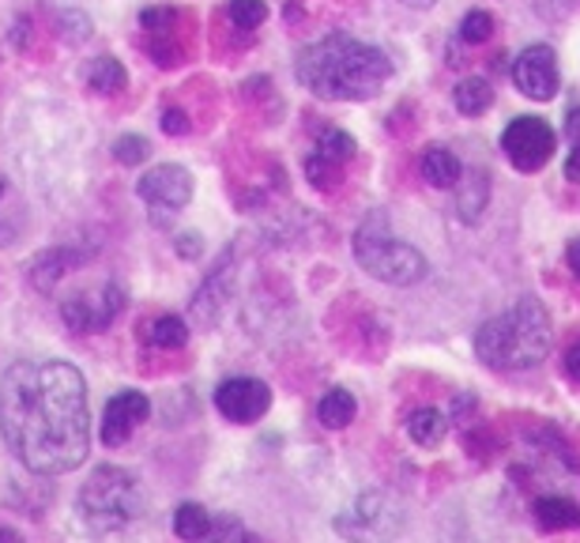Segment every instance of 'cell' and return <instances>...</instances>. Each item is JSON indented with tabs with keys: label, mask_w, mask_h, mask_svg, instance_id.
<instances>
[{
	"label": "cell",
	"mask_w": 580,
	"mask_h": 543,
	"mask_svg": "<svg viewBox=\"0 0 580 543\" xmlns=\"http://www.w3.org/2000/svg\"><path fill=\"white\" fill-rule=\"evenodd\" d=\"M0 435L34 475L76 472L91 453L88 385L61 359H27L0 378Z\"/></svg>",
	"instance_id": "cell-1"
},
{
	"label": "cell",
	"mask_w": 580,
	"mask_h": 543,
	"mask_svg": "<svg viewBox=\"0 0 580 543\" xmlns=\"http://www.w3.org/2000/svg\"><path fill=\"white\" fill-rule=\"evenodd\" d=\"M294 72H298V83L310 88L317 99L366 102L388 83L392 61L385 49L336 31V34H328V38L305 46L302 54H298Z\"/></svg>",
	"instance_id": "cell-2"
},
{
	"label": "cell",
	"mask_w": 580,
	"mask_h": 543,
	"mask_svg": "<svg viewBox=\"0 0 580 543\" xmlns=\"http://www.w3.org/2000/svg\"><path fill=\"white\" fill-rule=\"evenodd\" d=\"M550 317L535 299H520L475 333V355L494 370H532L550 355Z\"/></svg>",
	"instance_id": "cell-3"
},
{
	"label": "cell",
	"mask_w": 580,
	"mask_h": 543,
	"mask_svg": "<svg viewBox=\"0 0 580 543\" xmlns=\"http://www.w3.org/2000/svg\"><path fill=\"white\" fill-rule=\"evenodd\" d=\"M76 509H80L83 524L98 536L106 532H121L140 517L143 509V495L140 483H136L132 472L117 469V464H102L88 475V483L80 487V498H76Z\"/></svg>",
	"instance_id": "cell-4"
},
{
	"label": "cell",
	"mask_w": 580,
	"mask_h": 543,
	"mask_svg": "<svg viewBox=\"0 0 580 543\" xmlns=\"http://www.w3.org/2000/svg\"><path fill=\"white\" fill-rule=\"evenodd\" d=\"M355 257L358 265L370 272L373 279H381V284L388 287H411V284H422L426 272V257L415 245L399 242V238H392L385 231V219H370V223L358 227L355 234Z\"/></svg>",
	"instance_id": "cell-5"
},
{
	"label": "cell",
	"mask_w": 580,
	"mask_h": 543,
	"mask_svg": "<svg viewBox=\"0 0 580 543\" xmlns=\"http://www.w3.org/2000/svg\"><path fill=\"white\" fill-rule=\"evenodd\" d=\"M407 529V506L392 490H366L336 517V532L351 543H392Z\"/></svg>",
	"instance_id": "cell-6"
},
{
	"label": "cell",
	"mask_w": 580,
	"mask_h": 543,
	"mask_svg": "<svg viewBox=\"0 0 580 543\" xmlns=\"http://www.w3.org/2000/svg\"><path fill=\"white\" fill-rule=\"evenodd\" d=\"M554 148H558V132L543 117H513L501 132V151L520 174H535L547 166Z\"/></svg>",
	"instance_id": "cell-7"
},
{
	"label": "cell",
	"mask_w": 580,
	"mask_h": 543,
	"mask_svg": "<svg viewBox=\"0 0 580 543\" xmlns=\"http://www.w3.org/2000/svg\"><path fill=\"white\" fill-rule=\"evenodd\" d=\"M125 310V291L117 284H98L61 302V317L72 333H102Z\"/></svg>",
	"instance_id": "cell-8"
},
{
	"label": "cell",
	"mask_w": 580,
	"mask_h": 543,
	"mask_svg": "<svg viewBox=\"0 0 580 543\" xmlns=\"http://www.w3.org/2000/svg\"><path fill=\"white\" fill-rule=\"evenodd\" d=\"M136 193L148 200L151 211H155V223H162V219L182 211L185 204L193 200V174L177 163H162L136 182Z\"/></svg>",
	"instance_id": "cell-9"
},
{
	"label": "cell",
	"mask_w": 580,
	"mask_h": 543,
	"mask_svg": "<svg viewBox=\"0 0 580 543\" xmlns=\"http://www.w3.org/2000/svg\"><path fill=\"white\" fill-rule=\"evenodd\" d=\"M216 407L230 423H257L271 407V389L257 378H230L216 389Z\"/></svg>",
	"instance_id": "cell-10"
},
{
	"label": "cell",
	"mask_w": 580,
	"mask_h": 543,
	"mask_svg": "<svg viewBox=\"0 0 580 543\" xmlns=\"http://www.w3.org/2000/svg\"><path fill=\"white\" fill-rule=\"evenodd\" d=\"M513 83L520 95L535 102H550L558 91V57L550 46H527L513 61Z\"/></svg>",
	"instance_id": "cell-11"
},
{
	"label": "cell",
	"mask_w": 580,
	"mask_h": 543,
	"mask_svg": "<svg viewBox=\"0 0 580 543\" xmlns=\"http://www.w3.org/2000/svg\"><path fill=\"white\" fill-rule=\"evenodd\" d=\"M151 415V401L143 393H136V389H125V393H117L114 401L106 404V412H102V441H106L109 449L125 446L140 423H148Z\"/></svg>",
	"instance_id": "cell-12"
},
{
	"label": "cell",
	"mask_w": 580,
	"mask_h": 543,
	"mask_svg": "<svg viewBox=\"0 0 580 543\" xmlns=\"http://www.w3.org/2000/svg\"><path fill=\"white\" fill-rule=\"evenodd\" d=\"M532 513H535V524H540L543 532H573V529H580V506L566 495L535 498Z\"/></svg>",
	"instance_id": "cell-13"
},
{
	"label": "cell",
	"mask_w": 580,
	"mask_h": 543,
	"mask_svg": "<svg viewBox=\"0 0 580 543\" xmlns=\"http://www.w3.org/2000/svg\"><path fill=\"white\" fill-rule=\"evenodd\" d=\"M76 265H83V253L80 250H49V253H42V257L31 265V284L38 287L42 294H49Z\"/></svg>",
	"instance_id": "cell-14"
},
{
	"label": "cell",
	"mask_w": 580,
	"mask_h": 543,
	"mask_svg": "<svg viewBox=\"0 0 580 543\" xmlns=\"http://www.w3.org/2000/svg\"><path fill=\"white\" fill-rule=\"evenodd\" d=\"M227 276H230L227 265H223V268H216L208 279H204V287H200V291H196V299H193V313L204 321V325H216V321H219V313H223V305L230 302V287H223V284H227Z\"/></svg>",
	"instance_id": "cell-15"
},
{
	"label": "cell",
	"mask_w": 580,
	"mask_h": 543,
	"mask_svg": "<svg viewBox=\"0 0 580 543\" xmlns=\"http://www.w3.org/2000/svg\"><path fill=\"white\" fill-rule=\"evenodd\" d=\"M422 177L433 185V189H456L460 177H464V166H460L456 151H449V148H426V155H422Z\"/></svg>",
	"instance_id": "cell-16"
},
{
	"label": "cell",
	"mask_w": 580,
	"mask_h": 543,
	"mask_svg": "<svg viewBox=\"0 0 580 543\" xmlns=\"http://www.w3.org/2000/svg\"><path fill=\"white\" fill-rule=\"evenodd\" d=\"M407 435H411L415 446L438 449L449 435V415L438 412V407H419V412H411V419H407Z\"/></svg>",
	"instance_id": "cell-17"
},
{
	"label": "cell",
	"mask_w": 580,
	"mask_h": 543,
	"mask_svg": "<svg viewBox=\"0 0 580 543\" xmlns=\"http://www.w3.org/2000/svg\"><path fill=\"white\" fill-rule=\"evenodd\" d=\"M460 193H456V211L464 223H475V219L483 216L486 200H490V182H486L483 170H467L464 177H460Z\"/></svg>",
	"instance_id": "cell-18"
},
{
	"label": "cell",
	"mask_w": 580,
	"mask_h": 543,
	"mask_svg": "<svg viewBox=\"0 0 580 543\" xmlns=\"http://www.w3.org/2000/svg\"><path fill=\"white\" fill-rule=\"evenodd\" d=\"M452 102H456V109L464 117H479V114H486V109H490L494 91H490V83H486L483 76H467V80L456 83V91H452Z\"/></svg>",
	"instance_id": "cell-19"
},
{
	"label": "cell",
	"mask_w": 580,
	"mask_h": 543,
	"mask_svg": "<svg viewBox=\"0 0 580 543\" xmlns=\"http://www.w3.org/2000/svg\"><path fill=\"white\" fill-rule=\"evenodd\" d=\"M355 412H358L355 393H347V389H328V393L321 396V404H317V419L328 430H344L347 423L355 419Z\"/></svg>",
	"instance_id": "cell-20"
},
{
	"label": "cell",
	"mask_w": 580,
	"mask_h": 543,
	"mask_svg": "<svg viewBox=\"0 0 580 543\" xmlns=\"http://www.w3.org/2000/svg\"><path fill=\"white\" fill-rule=\"evenodd\" d=\"M148 339L159 351H177V347L189 344V325H185L182 317H174V313H162V317L151 321Z\"/></svg>",
	"instance_id": "cell-21"
},
{
	"label": "cell",
	"mask_w": 580,
	"mask_h": 543,
	"mask_svg": "<svg viewBox=\"0 0 580 543\" xmlns=\"http://www.w3.org/2000/svg\"><path fill=\"white\" fill-rule=\"evenodd\" d=\"M211 529V513L204 509L200 502H182L174 513V532L182 536L185 543H200L204 536H208Z\"/></svg>",
	"instance_id": "cell-22"
},
{
	"label": "cell",
	"mask_w": 580,
	"mask_h": 543,
	"mask_svg": "<svg viewBox=\"0 0 580 543\" xmlns=\"http://www.w3.org/2000/svg\"><path fill=\"white\" fill-rule=\"evenodd\" d=\"M88 83H91V91H98V95H114V91H125L129 76H125V68L117 57H98L88 72Z\"/></svg>",
	"instance_id": "cell-23"
},
{
	"label": "cell",
	"mask_w": 580,
	"mask_h": 543,
	"mask_svg": "<svg viewBox=\"0 0 580 543\" xmlns=\"http://www.w3.org/2000/svg\"><path fill=\"white\" fill-rule=\"evenodd\" d=\"M317 155L321 159H328V163H336V166H347L351 163V155H355V140H351V132H344V129H328L321 136V143H317Z\"/></svg>",
	"instance_id": "cell-24"
},
{
	"label": "cell",
	"mask_w": 580,
	"mask_h": 543,
	"mask_svg": "<svg viewBox=\"0 0 580 543\" xmlns=\"http://www.w3.org/2000/svg\"><path fill=\"white\" fill-rule=\"evenodd\" d=\"M200 543H260L253 532H245V524L237 517H211V529Z\"/></svg>",
	"instance_id": "cell-25"
},
{
	"label": "cell",
	"mask_w": 580,
	"mask_h": 543,
	"mask_svg": "<svg viewBox=\"0 0 580 543\" xmlns=\"http://www.w3.org/2000/svg\"><path fill=\"white\" fill-rule=\"evenodd\" d=\"M227 15H230V23H234L237 31H253V27H260V23H264L268 4H264V0H230Z\"/></svg>",
	"instance_id": "cell-26"
},
{
	"label": "cell",
	"mask_w": 580,
	"mask_h": 543,
	"mask_svg": "<svg viewBox=\"0 0 580 543\" xmlns=\"http://www.w3.org/2000/svg\"><path fill=\"white\" fill-rule=\"evenodd\" d=\"M494 34V15L490 12H467L464 23H460V38L467 42V46H479Z\"/></svg>",
	"instance_id": "cell-27"
},
{
	"label": "cell",
	"mask_w": 580,
	"mask_h": 543,
	"mask_svg": "<svg viewBox=\"0 0 580 543\" xmlns=\"http://www.w3.org/2000/svg\"><path fill=\"white\" fill-rule=\"evenodd\" d=\"M339 174H344V166H336V163H328V159H321L317 151L305 159V177H310L317 189H332V185L339 182Z\"/></svg>",
	"instance_id": "cell-28"
},
{
	"label": "cell",
	"mask_w": 580,
	"mask_h": 543,
	"mask_svg": "<svg viewBox=\"0 0 580 543\" xmlns=\"http://www.w3.org/2000/svg\"><path fill=\"white\" fill-rule=\"evenodd\" d=\"M148 140L143 136H121V140L114 143V155H117V163H125V166H136V163H143L148 159Z\"/></svg>",
	"instance_id": "cell-29"
},
{
	"label": "cell",
	"mask_w": 580,
	"mask_h": 543,
	"mask_svg": "<svg viewBox=\"0 0 580 543\" xmlns=\"http://www.w3.org/2000/svg\"><path fill=\"white\" fill-rule=\"evenodd\" d=\"M4 197H8V182L0 177V200H4ZM15 231H20V219H15L12 211L0 208V245H12Z\"/></svg>",
	"instance_id": "cell-30"
},
{
	"label": "cell",
	"mask_w": 580,
	"mask_h": 543,
	"mask_svg": "<svg viewBox=\"0 0 580 543\" xmlns=\"http://www.w3.org/2000/svg\"><path fill=\"white\" fill-rule=\"evenodd\" d=\"M162 132L185 136V132H189V117H185L182 109H166V114H162Z\"/></svg>",
	"instance_id": "cell-31"
},
{
	"label": "cell",
	"mask_w": 580,
	"mask_h": 543,
	"mask_svg": "<svg viewBox=\"0 0 580 543\" xmlns=\"http://www.w3.org/2000/svg\"><path fill=\"white\" fill-rule=\"evenodd\" d=\"M566 177L573 185H580V143H573V151H569V159H566Z\"/></svg>",
	"instance_id": "cell-32"
},
{
	"label": "cell",
	"mask_w": 580,
	"mask_h": 543,
	"mask_svg": "<svg viewBox=\"0 0 580 543\" xmlns=\"http://www.w3.org/2000/svg\"><path fill=\"white\" fill-rule=\"evenodd\" d=\"M566 373H569L573 381H580V339L566 351Z\"/></svg>",
	"instance_id": "cell-33"
},
{
	"label": "cell",
	"mask_w": 580,
	"mask_h": 543,
	"mask_svg": "<svg viewBox=\"0 0 580 543\" xmlns=\"http://www.w3.org/2000/svg\"><path fill=\"white\" fill-rule=\"evenodd\" d=\"M177 253H182V257H196V253H200V238H196V234H182V242H177Z\"/></svg>",
	"instance_id": "cell-34"
},
{
	"label": "cell",
	"mask_w": 580,
	"mask_h": 543,
	"mask_svg": "<svg viewBox=\"0 0 580 543\" xmlns=\"http://www.w3.org/2000/svg\"><path fill=\"white\" fill-rule=\"evenodd\" d=\"M566 136L573 143H580V106L569 109V117H566Z\"/></svg>",
	"instance_id": "cell-35"
},
{
	"label": "cell",
	"mask_w": 580,
	"mask_h": 543,
	"mask_svg": "<svg viewBox=\"0 0 580 543\" xmlns=\"http://www.w3.org/2000/svg\"><path fill=\"white\" fill-rule=\"evenodd\" d=\"M566 261H569V268H573V276L580 279V238H573V242H569Z\"/></svg>",
	"instance_id": "cell-36"
},
{
	"label": "cell",
	"mask_w": 580,
	"mask_h": 543,
	"mask_svg": "<svg viewBox=\"0 0 580 543\" xmlns=\"http://www.w3.org/2000/svg\"><path fill=\"white\" fill-rule=\"evenodd\" d=\"M0 543H23V536L15 529H0Z\"/></svg>",
	"instance_id": "cell-37"
},
{
	"label": "cell",
	"mask_w": 580,
	"mask_h": 543,
	"mask_svg": "<svg viewBox=\"0 0 580 543\" xmlns=\"http://www.w3.org/2000/svg\"><path fill=\"white\" fill-rule=\"evenodd\" d=\"M404 4H415V8H430L433 0H404Z\"/></svg>",
	"instance_id": "cell-38"
}]
</instances>
